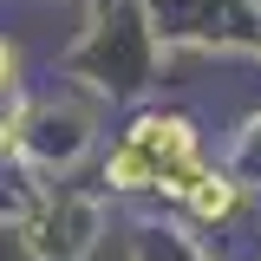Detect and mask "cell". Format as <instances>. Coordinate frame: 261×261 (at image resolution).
<instances>
[{
	"label": "cell",
	"mask_w": 261,
	"mask_h": 261,
	"mask_svg": "<svg viewBox=\"0 0 261 261\" xmlns=\"http://www.w3.org/2000/svg\"><path fill=\"white\" fill-rule=\"evenodd\" d=\"M202 163V144H196V124L183 111H144V118H130L124 137L105 150V183L118 196H137V190H157L176 176V170H190Z\"/></svg>",
	"instance_id": "6da1fadb"
},
{
	"label": "cell",
	"mask_w": 261,
	"mask_h": 261,
	"mask_svg": "<svg viewBox=\"0 0 261 261\" xmlns=\"http://www.w3.org/2000/svg\"><path fill=\"white\" fill-rule=\"evenodd\" d=\"M163 196H176L196 222H228V216L242 209V176H228L216 163H190V170H176V176L163 183Z\"/></svg>",
	"instance_id": "7a4b0ae2"
},
{
	"label": "cell",
	"mask_w": 261,
	"mask_h": 261,
	"mask_svg": "<svg viewBox=\"0 0 261 261\" xmlns=\"http://www.w3.org/2000/svg\"><path fill=\"white\" fill-rule=\"evenodd\" d=\"M0 105H20V46L0 33Z\"/></svg>",
	"instance_id": "3957f363"
}]
</instances>
